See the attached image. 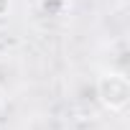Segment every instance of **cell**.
<instances>
[{
    "label": "cell",
    "mask_w": 130,
    "mask_h": 130,
    "mask_svg": "<svg viewBox=\"0 0 130 130\" xmlns=\"http://www.w3.org/2000/svg\"><path fill=\"white\" fill-rule=\"evenodd\" d=\"M67 8H69V0H41V10L46 15H64Z\"/></svg>",
    "instance_id": "cell-2"
},
{
    "label": "cell",
    "mask_w": 130,
    "mask_h": 130,
    "mask_svg": "<svg viewBox=\"0 0 130 130\" xmlns=\"http://www.w3.org/2000/svg\"><path fill=\"white\" fill-rule=\"evenodd\" d=\"M97 100L110 112H125L130 105V82L122 72H102L97 77Z\"/></svg>",
    "instance_id": "cell-1"
},
{
    "label": "cell",
    "mask_w": 130,
    "mask_h": 130,
    "mask_svg": "<svg viewBox=\"0 0 130 130\" xmlns=\"http://www.w3.org/2000/svg\"><path fill=\"white\" fill-rule=\"evenodd\" d=\"M10 13V0H0V18H5Z\"/></svg>",
    "instance_id": "cell-3"
}]
</instances>
